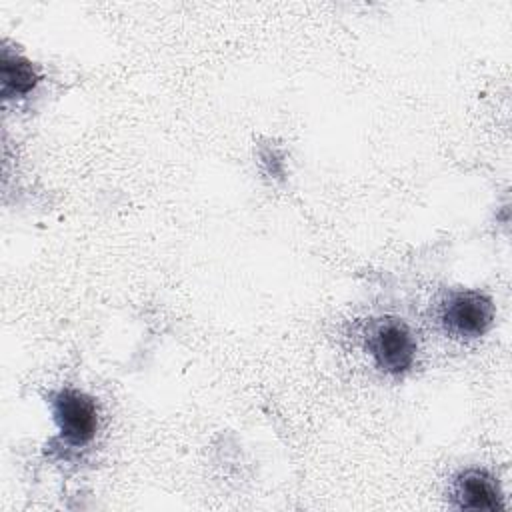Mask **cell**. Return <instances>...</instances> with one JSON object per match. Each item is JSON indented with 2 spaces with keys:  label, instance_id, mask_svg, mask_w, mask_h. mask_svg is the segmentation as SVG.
I'll return each instance as SVG.
<instances>
[{
  "label": "cell",
  "instance_id": "6da1fadb",
  "mask_svg": "<svg viewBox=\"0 0 512 512\" xmlns=\"http://www.w3.org/2000/svg\"><path fill=\"white\" fill-rule=\"evenodd\" d=\"M366 346L376 366L390 376H400L408 372L416 360L418 350L414 334L398 318L376 320L368 328Z\"/></svg>",
  "mask_w": 512,
  "mask_h": 512
},
{
  "label": "cell",
  "instance_id": "5b68a950",
  "mask_svg": "<svg viewBox=\"0 0 512 512\" xmlns=\"http://www.w3.org/2000/svg\"><path fill=\"white\" fill-rule=\"evenodd\" d=\"M40 82L38 68L24 56L2 48L0 54V90L2 96L8 98H22L30 94L36 84Z\"/></svg>",
  "mask_w": 512,
  "mask_h": 512
},
{
  "label": "cell",
  "instance_id": "277c9868",
  "mask_svg": "<svg viewBox=\"0 0 512 512\" xmlns=\"http://www.w3.org/2000/svg\"><path fill=\"white\" fill-rule=\"evenodd\" d=\"M452 502L462 510H502L504 496L496 478L482 468H468L454 476Z\"/></svg>",
  "mask_w": 512,
  "mask_h": 512
},
{
  "label": "cell",
  "instance_id": "8992f818",
  "mask_svg": "<svg viewBox=\"0 0 512 512\" xmlns=\"http://www.w3.org/2000/svg\"><path fill=\"white\" fill-rule=\"evenodd\" d=\"M260 160L270 176H274V178L284 176V156L276 148H262Z\"/></svg>",
  "mask_w": 512,
  "mask_h": 512
},
{
  "label": "cell",
  "instance_id": "7a4b0ae2",
  "mask_svg": "<svg viewBox=\"0 0 512 512\" xmlns=\"http://www.w3.org/2000/svg\"><path fill=\"white\" fill-rule=\"evenodd\" d=\"M494 320V302L478 290H458L448 294L440 308V322L446 332L458 338L482 336Z\"/></svg>",
  "mask_w": 512,
  "mask_h": 512
},
{
  "label": "cell",
  "instance_id": "3957f363",
  "mask_svg": "<svg viewBox=\"0 0 512 512\" xmlns=\"http://www.w3.org/2000/svg\"><path fill=\"white\" fill-rule=\"evenodd\" d=\"M52 414L66 444L84 446L96 436L98 406L88 394L76 388L58 390L52 396Z\"/></svg>",
  "mask_w": 512,
  "mask_h": 512
}]
</instances>
